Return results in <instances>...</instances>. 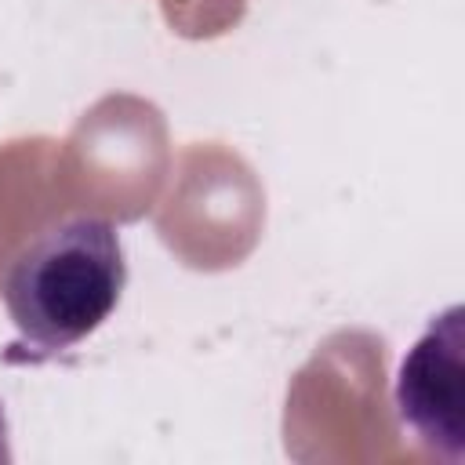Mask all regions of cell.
Segmentation results:
<instances>
[{
  "label": "cell",
  "mask_w": 465,
  "mask_h": 465,
  "mask_svg": "<svg viewBox=\"0 0 465 465\" xmlns=\"http://www.w3.org/2000/svg\"><path fill=\"white\" fill-rule=\"evenodd\" d=\"M396 414L429 450L465 454V309L450 305L403 356Z\"/></svg>",
  "instance_id": "7a4b0ae2"
},
{
  "label": "cell",
  "mask_w": 465,
  "mask_h": 465,
  "mask_svg": "<svg viewBox=\"0 0 465 465\" xmlns=\"http://www.w3.org/2000/svg\"><path fill=\"white\" fill-rule=\"evenodd\" d=\"M127 283L120 229L102 214H73L36 232L4 276V305L18 338L7 363H44L87 334L116 309Z\"/></svg>",
  "instance_id": "6da1fadb"
},
{
  "label": "cell",
  "mask_w": 465,
  "mask_h": 465,
  "mask_svg": "<svg viewBox=\"0 0 465 465\" xmlns=\"http://www.w3.org/2000/svg\"><path fill=\"white\" fill-rule=\"evenodd\" d=\"M0 461H11V447H7V418L0 407Z\"/></svg>",
  "instance_id": "3957f363"
}]
</instances>
